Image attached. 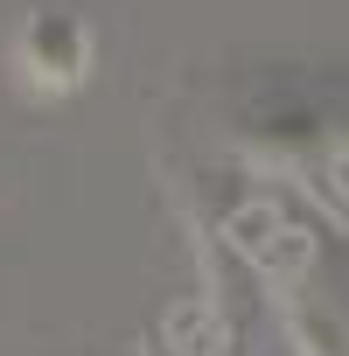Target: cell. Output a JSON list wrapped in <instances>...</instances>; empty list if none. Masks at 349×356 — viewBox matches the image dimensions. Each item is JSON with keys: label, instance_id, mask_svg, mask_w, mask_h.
Wrapping results in <instances>:
<instances>
[{"label": "cell", "instance_id": "6da1fadb", "mask_svg": "<svg viewBox=\"0 0 349 356\" xmlns=\"http://www.w3.org/2000/svg\"><path fill=\"white\" fill-rule=\"evenodd\" d=\"M91 56H98V35L70 0H42L15 29V70L29 91H77L91 77Z\"/></svg>", "mask_w": 349, "mask_h": 356}]
</instances>
